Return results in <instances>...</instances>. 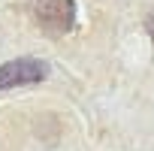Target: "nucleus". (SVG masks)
Returning a JSON list of instances; mask_svg holds the SVG:
<instances>
[{"mask_svg": "<svg viewBox=\"0 0 154 151\" xmlns=\"http://www.w3.org/2000/svg\"><path fill=\"white\" fill-rule=\"evenodd\" d=\"M48 76V66L36 57H15L0 66V91L18 88V85H36Z\"/></svg>", "mask_w": 154, "mask_h": 151, "instance_id": "f03ea898", "label": "nucleus"}, {"mask_svg": "<svg viewBox=\"0 0 154 151\" xmlns=\"http://www.w3.org/2000/svg\"><path fill=\"white\" fill-rule=\"evenodd\" d=\"M30 15H33L36 27L48 36H63L75 27L72 0H30Z\"/></svg>", "mask_w": 154, "mask_h": 151, "instance_id": "f257e3e1", "label": "nucleus"}, {"mask_svg": "<svg viewBox=\"0 0 154 151\" xmlns=\"http://www.w3.org/2000/svg\"><path fill=\"white\" fill-rule=\"evenodd\" d=\"M145 27H148V36H151V42H154V15L148 18V24H145Z\"/></svg>", "mask_w": 154, "mask_h": 151, "instance_id": "7ed1b4c3", "label": "nucleus"}]
</instances>
